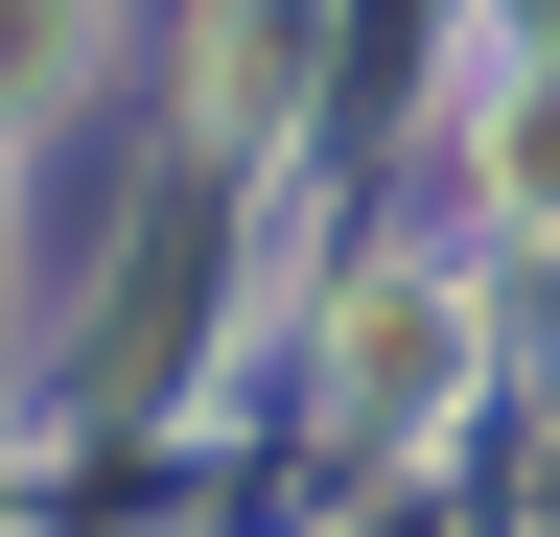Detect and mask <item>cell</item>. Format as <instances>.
Wrapping results in <instances>:
<instances>
[{"instance_id":"6da1fadb","label":"cell","mask_w":560,"mask_h":537,"mask_svg":"<svg viewBox=\"0 0 560 537\" xmlns=\"http://www.w3.org/2000/svg\"><path fill=\"white\" fill-rule=\"evenodd\" d=\"M490 187H514V211H560V71L514 94V164H490Z\"/></svg>"}]
</instances>
